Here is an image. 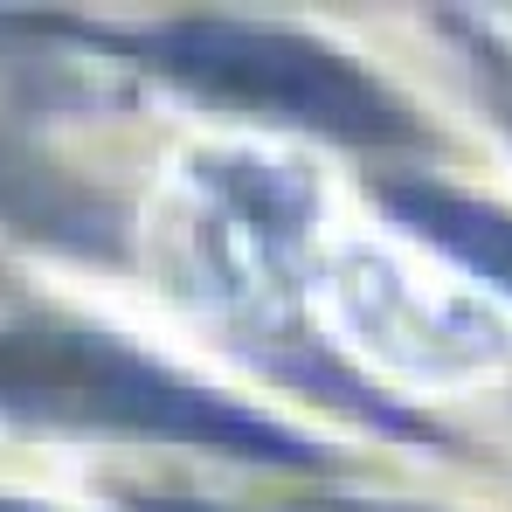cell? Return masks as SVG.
Segmentation results:
<instances>
[{
  "instance_id": "7a4b0ae2",
  "label": "cell",
  "mask_w": 512,
  "mask_h": 512,
  "mask_svg": "<svg viewBox=\"0 0 512 512\" xmlns=\"http://www.w3.org/2000/svg\"><path fill=\"white\" fill-rule=\"evenodd\" d=\"M388 201L423 229L429 243H443L450 256H464L471 270L499 277L512 291V222L499 208H478V201H457V194H436V187H388Z\"/></svg>"
},
{
  "instance_id": "6da1fadb",
  "label": "cell",
  "mask_w": 512,
  "mask_h": 512,
  "mask_svg": "<svg viewBox=\"0 0 512 512\" xmlns=\"http://www.w3.org/2000/svg\"><path fill=\"white\" fill-rule=\"evenodd\" d=\"M167 70L187 84L256 104L270 118H305L319 132L346 139H395L409 132V118L367 84L360 70H346L340 56L298 42V35H270V28H222V21H194L167 35Z\"/></svg>"
}]
</instances>
